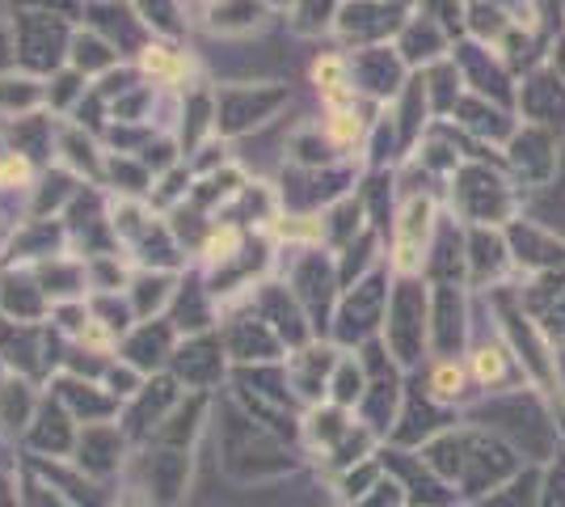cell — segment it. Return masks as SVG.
<instances>
[{
	"instance_id": "obj_3",
	"label": "cell",
	"mask_w": 565,
	"mask_h": 507,
	"mask_svg": "<svg viewBox=\"0 0 565 507\" xmlns=\"http://www.w3.org/2000/svg\"><path fill=\"white\" fill-rule=\"evenodd\" d=\"M330 136L338 145H354L359 140V119L347 106H330Z\"/></svg>"
},
{
	"instance_id": "obj_4",
	"label": "cell",
	"mask_w": 565,
	"mask_h": 507,
	"mask_svg": "<svg viewBox=\"0 0 565 507\" xmlns=\"http://www.w3.org/2000/svg\"><path fill=\"white\" fill-rule=\"evenodd\" d=\"M30 178V166H25V157L18 152H9V157H0V187H18Z\"/></svg>"
},
{
	"instance_id": "obj_1",
	"label": "cell",
	"mask_w": 565,
	"mask_h": 507,
	"mask_svg": "<svg viewBox=\"0 0 565 507\" xmlns=\"http://www.w3.org/2000/svg\"><path fill=\"white\" fill-rule=\"evenodd\" d=\"M502 372H507V360H502V351H494V347H486V351L472 356V377H477L481 385L502 381Z\"/></svg>"
},
{
	"instance_id": "obj_5",
	"label": "cell",
	"mask_w": 565,
	"mask_h": 507,
	"mask_svg": "<svg viewBox=\"0 0 565 507\" xmlns=\"http://www.w3.org/2000/svg\"><path fill=\"white\" fill-rule=\"evenodd\" d=\"M143 64H148L152 73H161V76L178 73V64H173V60H166V55H157V51H152V55H143Z\"/></svg>"
},
{
	"instance_id": "obj_2",
	"label": "cell",
	"mask_w": 565,
	"mask_h": 507,
	"mask_svg": "<svg viewBox=\"0 0 565 507\" xmlns=\"http://www.w3.org/2000/svg\"><path fill=\"white\" fill-rule=\"evenodd\" d=\"M430 389H435L439 398H456V393L465 389V368H460V363H439V368L430 372Z\"/></svg>"
}]
</instances>
